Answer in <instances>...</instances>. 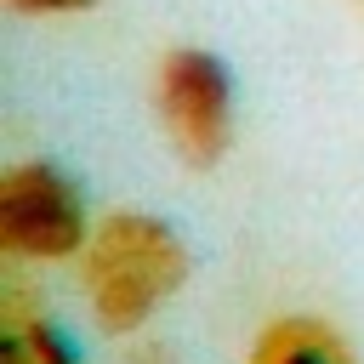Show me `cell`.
<instances>
[{"label": "cell", "instance_id": "277c9868", "mask_svg": "<svg viewBox=\"0 0 364 364\" xmlns=\"http://www.w3.org/2000/svg\"><path fill=\"white\" fill-rule=\"evenodd\" d=\"M250 364H358L347 336L318 313H279L250 341Z\"/></svg>", "mask_w": 364, "mask_h": 364}, {"label": "cell", "instance_id": "3957f363", "mask_svg": "<svg viewBox=\"0 0 364 364\" xmlns=\"http://www.w3.org/2000/svg\"><path fill=\"white\" fill-rule=\"evenodd\" d=\"M154 108L159 125L188 165H216L233 142V74L205 46H171L154 68Z\"/></svg>", "mask_w": 364, "mask_h": 364}, {"label": "cell", "instance_id": "5b68a950", "mask_svg": "<svg viewBox=\"0 0 364 364\" xmlns=\"http://www.w3.org/2000/svg\"><path fill=\"white\" fill-rule=\"evenodd\" d=\"M17 17H68V11H85L97 0H6Z\"/></svg>", "mask_w": 364, "mask_h": 364}, {"label": "cell", "instance_id": "6da1fadb", "mask_svg": "<svg viewBox=\"0 0 364 364\" xmlns=\"http://www.w3.org/2000/svg\"><path fill=\"white\" fill-rule=\"evenodd\" d=\"M188 284V245L154 210H108L80 250V290L108 336L142 330Z\"/></svg>", "mask_w": 364, "mask_h": 364}, {"label": "cell", "instance_id": "8992f818", "mask_svg": "<svg viewBox=\"0 0 364 364\" xmlns=\"http://www.w3.org/2000/svg\"><path fill=\"white\" fill-rule=\"evenodd\" d=\"M0 364H23V358H11V353H0Z\"/></svg>", "mask_w": 364, "mask_h": 364}, {"label": "cell", "instance_id": "7a4b0ae2", "mask_svg": "<svg viewBox=\"0 0 364 364\" xmlns=\"http://www.w3.org/2000/svg\"><path fill=\"white\" fill-rule=\"evenodd\" d=\"M91 239L85 199L51 159H11L0 171V250L17 262H68Z\"/></svg>", "mask_w": 364, "mask_h": 364}]
</instances>
